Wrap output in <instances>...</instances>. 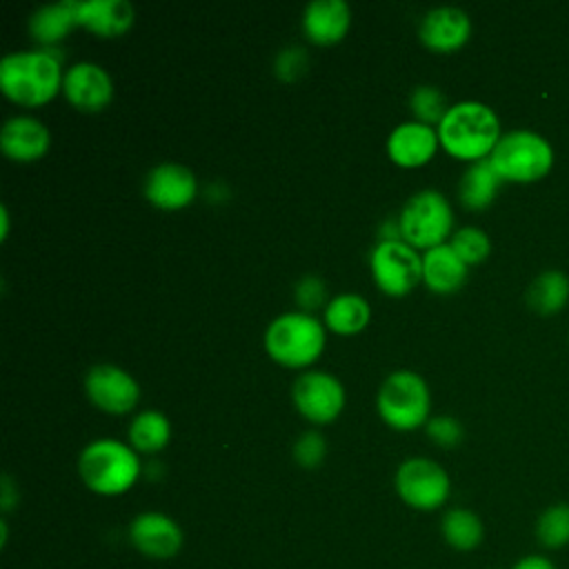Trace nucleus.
Masks as SVG:
<instances>
[{
    "label": "nucleus",
    "mask_w": 569,
    "mask_h": 569,
    "mask_svg": "<svg viewBox=\"0 0 569 569\" xmlns=\"http://www.w3.org/2000/svg\"><path fill=\"white\" fill-rule=\"evenodd\" d=\"M533 538L545 551L569 547V502L547 505L533 522Z\"/></svg>",
    "instance_id": "obj_27"
},
{
    "label": "nucleus",
    "mask_w": 569,
    "mask_h": 569,
    "mask_svg": "<svg viewBox=\"0 0 569 569\" xmlns=\"http://www.w3.org/2000/svg\"><path fill=\"white\" fill-rule=\"evenodd\" d=\"M440 536L449 549L469 553L485 542V522L469 507H449L440 518Z\"/></svg>",
    "instance_id": "obj_23"
},
{
    "label": "nucleus",
    "mask_w": 569,
    "mask_h": 569,
    "mask_svg": "<svg viewBox=\"0 0 569 569\" xmlns=\"http://www.w3.org/2000/svg\"><path fill=\"white\" fill-rule=\"evenodd\" d=\"M385 149L396 167L418 169L431 162L440 149V140L436 127L422 124L418 120H405L389 131Z\"/></svg>",
    "instance_id": "obj_16"
},
{
    "label": "nucleus",
    "mask_w": 569,
    "mask_h": 569,
    "mask_svg": "<svg viewBox=\"0 0 569 569\" xmlns=\"http://www.w3.org/2000/svg\"><path fill=\"white\" fill-rule=\"evenodd\" d=\"M509 569H558L547 553H525Z\"/></svg>",
    "instance_id": "obj_34"
},
{
    "label": "nucleus",
    "mask_w": 569,
    "mask_h": 569,
    "mask_svg": "<svg viewBox=\"0 0 569 569\" xmlns=\"http://www.w3.org/2000/svg\"><path fill=\"white\" fill-rule=\"evenodd\" d=\"M291 453L298 467L318 469L327 458V440L318 429H307L296 438Z\"/></svg>",
    "instance_id": "obj_30"
},
{
    "label": "nucleus",
    "mask_w": 569,
    "mask_h": 569,
    "mask_svg": "<svg viewBox=\"0 0 569 569\" xmlns=\"http://www.w3.org/2000/svg\"><path fill=\"white\" fill-rule=\"evenodd\" d=\"M380 420L393 431H416L431 418V391L427 380L411 369L391 371L376 396Z\"/></svg>",
    "instance_id": "obj_6"
},
{
    "label": "nucleus",
    "mask_w": 569,
    "mask_h": 569,
    "mask_svg": "<svg viewBox=\"0 0 569 569\" xmlns=\"http://www.w3.org/2000/svg\"><path fill=\"white\" fill-rule=\"evenodd\" d=\"M142 191L156 209L178 211L196 200L198 178L180 162H160L144 176Z\"/></svg>",
    "instance_id": "obj_14"
},
{
    "label": "nucleus",
    "mask_w": 569,
    "mask_h": 569,
    "mask_svg": "<svg viewBox=\"0 0 569 569\" xmlns=\"http://www.w3.org/2000/svg\"><path fill=\"white\" fill-rule=\"evenodd\" d=\"M16 505H18V487L13 485L11 476L4 473V476H2V482H0V507H2V516H7Z\"/></svg>",
    "instance_id": "obj_35"
},
{
    "label": "nucleus",
    "mask_w": 569,
    "mask_h": 569,
    "mask_svg": "<svg viewBox=\"0 0 569 569\" xmlns=\"http://www.w3.org/2000/svg\"><path fill=\"white\" fill-rule=\"evenodd\" d=\"M131 547L149 560H171L184 547V531L176 518L164 511H140L131 518L127 529Z\"/></svg>",
    "instance_id": "obj_12"
},
{
    "label": "nucleus",
    "mask_w": 569,
    "mask_h": 569,
    "mask_svg": "<svg viewBox=\"0 0 569 569\" xmlns=\"http://www.w3.org/2000/svg\"><path fill=\"white\" fill-rule=\"evenodd\" d=\"M569 302V278L558 269L538 273L527 289V305L540 316H553Z\"/></svg>",
    "instance_id": "obj_26"
},
{
    "label": "nucleus",
    "mask_w": 569,
    "mask_h": 569,
    "mask_svg": "<svg viewBox=\"0 0 569 569\" xmlns=\"http://www.w3.org/2000/svg\"><path fill=\"white\" fill-rule=\"evenodd\" d=\"M84 393L93 407L111 416L131 413L140 402L138 380L118 365H93L84 373Z\"/></svg>",
    "instance_id": "obj_11"
},
{
    "label": "nucleus",
    "mask_w": 569,
    "mask_h": 569,
    "mask_svg": "<svg viewBox=\"0 0 569 569\" xmlns=\"http://www.w3.org/2000/svg\"><path fill=\"white\" fill-rule=\"evenodd\" d=\"M436 131L445 153L467 164L489 160L502 138L496 111L480 100L453 102Z\"/></svg>",
    "instance_id": "obj_2"
},
{
    "label": "nucleus",
    "mask_w": 569,
    "mask_h": 569,
    "mask_svg": "<svg viewBox=\"0 0 569 569\" xmlns=\"http://www.w3.org/2000/svg\"><path fill=\"white\" fill-rule=\"evenodd\" d=\"M300 27L309 42L320 47L336 44L351 27V9L345 0H311L302 9Z\"/></svg>",
    "instance_id": "obj_18"
},
{
    "label": "nucleus",
    "mask_w": 569,
    "mask_h": 569,
    "mask_svg": "<svg viewBox=\"0 0 569 569\" xmlns=\"http://www.w3.org/2000/svg\"><path fill=\"white\" fill-rule=\"evenodd\" d=\"M489 162L502 182L533 184L553 169V147L531 129H513L502 133Z\"/></svg>",
    "instance_id": "obj_5"
},
{
    "label": "nucleus",
    "mask_w": 569,
    "mask_h": 569,
    "mask_svg": "<svg viewBox=\"0 0 569 569\" xmlns=\"http://www.w3.org/2000/svg\"><path fill=\"white\" fill-rule=\"evenodd\" d=\"M400 238L413 249H433L449 242L453 229V209L438 189H420L402 204L398 213Z\"/></svg>",
    "instance_id": "obj_7"
},
{
    "label": "nucleus",
    "mask_w": 569,
    "mask_h": 569,
    "mask_svg": "<svg viewBox=\"0 0 569 569\" xmlns=\"http://www.w3.org/2000/svg\"><path fill=\"white\" fill-rule=\"evenodd\" d=\"M420 42L433 53H453L471 38V18L460 7H433L418 24Z\"/></svg>",
    "instance_id": "obj_15"
},
{
    "label": "nucleus",
    "mask_w": 569,
    "mask_h": 569,
    "mask_svg": "<svg viewBox=\"0 0 569 569\" xmlns=\"http://www.w3.org/2000/svg\"><path fill=\"white\" fill-rule=\"evenodd\" d=\"M449 247L460 256V260L467 267L485 262L491 253L489 236L480 227H473V224L458 227L449 238Z\"/></svg>",
    "instance_id": "obj_29"
},
{
    "label": "nucleus",
    "mask_w": 569,
    "mask_h": 569,
    "mask_svg": "<svg viewBox=\"0 0 569 569\" xmlns=\"http://www.w3.org/2000/svg\"><path fill=\"white\" fill-rule=\"evenodd\" d=\"M9 542V522H7V516L0 518V547L4 549Z\"/></svg>",
    "instance_id": "obj_36"
},
{
    "label": "nucleus",
    "mask_w": 569,
    "mask_h": 569,
    "mask_svg": "<svg viewBox=\"0 0 569 569\" xmlns=\"http://www.w3.org/2000/svg\"><path fill=\"white\" fill-rule=\"evenodd\" d=\"M78 473L91 493L116 498L133 489L140 476H144V465L129 442L118 438H96L82 447L78 456Z\"/></svg>",
    "instance_id": "obj_3"
},
{
    "label": "nucleus",
    "mask_w": 569,
    "mask_h": 569,
    "mask_svg": "<svg viewBox=\"0 0 569 569\" xmlns=\"http://www.w3.org/2000/svg\"><path fill=\"white\" fill-rule=\"evenodd\" d=\"M327 327L307 311H284L264 329L267 356L287 369H307L325 351Z\"/></svg>",
    "instance_id": "obj_4"
},
{
    "label": "nucleus",
    "mask_w": 569,
    "mask_h": 569,
    "mask_svg": "<svg viewBox=\"0 0 569 569\" xmlns=\"http://www.w3.org/2000/svg\"><path fill=\"white\" fill-rule=\"evenodd\" d=\"M469 267L449 247V242L422 251V284L438 293L449 296L462 289Z\"/></svg>",
    "instance_id": "obj_21"
},
{
    "label": "nucleus",
    "mask_w": 569,
    "mask_h": 569,
    "mask_svg": "<svg viewBox=\"0 0 569 569\" xmlns=\"http://www.w3.org/2000/svg\"><path fill=\"white\" fill-rule=\"evenodd\" d=\"M449 107L451 104L447 102V96L436 84H418L409 93V109L413 113V120L422 124L438 127Z\"/></svg>",
    "instance_id": "obj_28"
},
{
    "label": "nucleus",
    "mask_w": 569,
    "mask_h": 569,
    "mask_svg": "<svg viewBox=\"0 0 569 569\" xmlns=\"http://www.w3.org/2000/svg\"><path fill=\"white\" fill-rule=\"evenodd\" d=\"M425 433L427 438L440 447V449H453L462 442L465 438V427L458 418L453 416H447V413H438V416H431L425 425Z\"/></svg>",
    "instance_id": "obj_31"
},
{
    "label": "nucleus",
    "mask_w": 569,
    "mask_h": 569,
    "mask_svg": "<svg viewBox=\"0 0 569 569\" xmlns=\"http://www.w3.org/2000/svg\"><path fill=\"white\" fill-rule=\"evenodd\" d=\"M502 180L491 167L489 160H480L473 164H467L460 182H458V198L465 209L469 211H482L487 209L500 189Z\"/></svg>",
    "instance_id": "obj_24"
},
{
    "label": "nucleus",
    "mask_w": 569,
    "mask_h": 569,
    "mask_svg": "<svg viewBox=\"0 0 569 569\" xmlns=\"http://www.w3.org/2000/svg\"><path fill=\"white\" fill-rule=\"evenodd\" d=\"M136 20L129 0H80L78 24L98 38L124 36Z\"/></svg>",
    "instance_id": "obj_20"
},
{
    "label": "nucleus",
    "mask_w": 569,
    "mask_h": 569,
    "mask_svg": "<svg viewBox=\"0 0 569 569\" xmlns=\"http://www.w3.org/2000/svg\"><path fill=\"white\" fill-rule=\"evenodd\" d=\"M369 271L382 293L400 298L422 282V253L405 240H378L369 253Z\"/></svg>",
    "instance_id": "obj_9"
},
{
    "label": "nucleus",
    "mask_w": 569,
    "mask_h": 569,
    "mask_svg": "<svg viewBox=\"0 0 569 569\" xmlns=\"http://www.w3.org/2000/svg\"><path fill=\"white\" fill-rule=\"evenodd\" d=\"M0 216H2V233H0V238L7 240V236H9V211H7V207L0 209Z\"/></svg>",
    "instance_id": "obj_37"
},
{
    "label": "nucleus",
    "mask_w": 569,
    "mask_h": 569,
    "mask_svg": "<svg viewBox=\"0 0 569 569\" xmlns=\"http://www.w3.org/2000/svg\"><path fill=\"white\" fill-rule=\"evenodd\" d=\"M62 96L73 109L98 113L113 100V80L102 64L80 60L64 69Z\"/></svg>",
    "instance_id": "obj_13"
},
{
    "label": "nucleus",
    "mask_w": 569,
    "mask_h": 569,
    "mask_svg": "<svg viewBox=\"0 0 569 569\" xmlns=\"http://www.w3.org/2000/svg\"><path fill=\"white\" fill-rule=\"evenodd\" d=\"M293 298H296L300 311H307V313H313V309H320V307L325 309V305L329 302L325 280L313 273H307L296 282Z\"/></svg>",
    "instance_id": "obj_32"
},
{
    "label": "nucleus",
    "mask_w": 569,
    "mask_h": 569,
    "mask_svg": "<svg viewBox=\"0 0 569 569\" xmlns=\"http://www.w3.org/2000/svg\"><path fill=\"white\" fill-rule=\"evenodd\" d=\"M171 440V422L158 409H142L133 416L127 429V442L140 456L160 453Z\"/></svg>",
    "instance_id": "obj_25"
},
{
    "label": "nucleus",
    "mask_w": 569,
    "mask_h": 569,
    "mask_svg": "<svg viewBox=\"0 0 569 569\" xmlns=\"http://www.w3.org/2000/svg\"><path fill=\"white\" fill-rule=\"evenodd\" d=\"M371 320V307L365 296L345 291L333 298L322 309V325L338 336H356Z\"/></svg>",
    "instance_id": "obj_22"
},
{
    "label": "nucleus",
    "mask_w": 569,
    "mask_h": 569,
    "mask_svg": "<svg viewBox=\"0 0 569 569\" xmlns=\"http://www.w3.org/2000/svg\"><path fill=\"white\" fill-rule=\"evenodd\" d=\"M51 147V131L42 120L29 113H18L4 120L0 129V149L13 162H36Z\"/></svg>",
    "instance_id": "obj_17"
},
{
    "label": "nucleus",
    "mask_w": 569,
    "mask_h": 569,
    "mask_svg": "<svg viewBox=\"0 0 569 569\" xmlns=\"http://www.w3.org/2000/svg\"><path fill=\"white\" fill-rule=\"evenodd\" d=\"M307 67H309L307 51L302 47H298V44L280 49L276 53V60H273V71H276V76L282 82H293V80L302 78Z\"/></svg>",
    "instance_id": "obj_33"
},
{
    "label": "nucleus",
    "mask_w": 569,
    "mask_h": 569,
    "mask_svg": "<svg viewBox=\"0 0 569 569\" xmlns=\"http://www.w3.org/2000/svg\"><path fill=\"white\" fill-rule=\"evenodd\" d=\"M291 400L298 413L311 425L333 422L347 402L345 385L325 369L302 371L291 387Z\"/></svg>",
    "instance_id": "obj_10"
},
{
    "label": "nucleus",
    "mask_w": 569,
    "mask_h": 569,
    "mask_svg": "<svg viewBox=\"0 0 569 569\" xmlns=\"http://www.w3.org/2000/svg\"><path fill=\"white\" fill-rule=\"evenodd\" d=\"M398 498L416 511H438L451 496V478L447 469L427 456L402 460L393 473Z\"/></svg>",
    "instance_id": "obj_8"
},
{
    "label": "nucleus",
    "mask_w": 569,
    "mask_h": 569,
    "mask_svg": "<svg viewBox=\"0 0 569 569\" xmlns=\"http://www.w3.org/2000/svg\"><path fill=\"white\" fill-rule=\"evenodd\" d=\"M78 7L80 0H58L38 7L27 22L29 36L40 44V49H56L73 29H78Z\"/></svg>",
    "instance_id": "obj_19"
},
{
    "label": "nucleus",
    "mask_w": 569,
    "mask_h": 569,
    "mask_svg": "<svg viewBox=\"0 0 569 569\" xmlns=\"http://www.w3.org/2000/svg\"><path fill=\"white\" fill-rule=\"evenodd\" d=\"M62 60L56 49L11 51L0 60V91L13 104L36 109L62 93Z\"/></svg>",
    "instance_id": "obj_1"
}]
</instances>
